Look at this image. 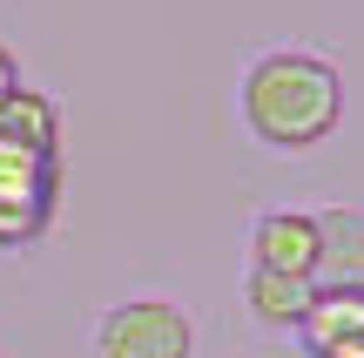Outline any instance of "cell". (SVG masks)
Wrapping results in <instances>:
<instances>
[{"mask_svg":"<svg viewBox=\"0 0 364 358\" xmlns=\"http://www.w3.org/2000/svg\"><path fill=\"white\" fill-rule=\"evenodd\" d=\"M0 135L34 149V156H54V149H61V115H54V102L41 88H14L7 102H0Z\"/></svg>","mask_w":364,"mask_h":358,"instance_id":"cell-8","label":"cell"},{"mask_svg":"<svg viewBox=\"0 0 364 358\" xmlns=\"http://www.w3.org/2000/svg\"><path fill=\"white\" fill-rule=\"evenodd\" d=\"M54 189H61V156H34V149L0 135V251L34 243L48 230Z\"/></svg>","mask_w":364,"mask_h":358,"instance_id":"cell-3","label":"cell"},{"mask_svg":"<svg viewBox=\"0 0 364 358\" xmlns=\"http://www.w3.org/2000/svg\"><path fill=\"white\" fill-rule=\"evenodd\" d=\"M317 278H331V284L364 278V216L358 210H317Z\"/></svg>","mask_w":364,"mask_h":358,"instance_id":"cell-6","label":"cell"},{"mask_svg":"<svg viewBox=\"0 0 364 358\" xmlns=\"http://www.w3.org/2000/svg\"><path fill=\"white\" fill-rule=\"evenodd\" d=\"M243 129L277 156L331 142L344 129V75L311 48H270L243 75Z\"/></svg>","mask_w":364,"mask_h":358,"instance_id":"cell-1","label":"cell"},{"mask_svg":"<svg viewBox=\"0 0 364 358\" xmlns=\"http://www.w3.org/2000/svg\"><path fill=\"white\" fill-rule=\"evenodd\" d=\"M189 352H196V325L169 298H129L95 325V358H189Z\"/></svg>","mask_w":364,"mask_h":358,"instance_id":"cell-2","label":"cell"},{"mask_svg":"<svg viewBox=\"0 0 364 358\" xmlns=\"http://www.w3.org/2000/svg\"><path fill=\"white\" fill-rule=\"evenodd\" d=\"M304 345L324 352L344 345V338H364V284H331V291H311V311H304Z\"/></svg>","mask_w":364,"mask_h":358,"instance_id":"cell-5","label":"cell"},{"mask_svg":"<svg viewBox=\"0 0 364 358\" xmlns=\"http://www.w3.org/2000/svg\"><path fill=\"white\" fill-rule=\"evenodd\" d=\"M14 88H21V68H14V54H7V48H0V102H7V95H14Z\"/></svg>","mask_w":364,"mask_h":358,"instance_id":"cell-9","label":"cell"},{"mask_svg":"<svg viewBox=\"0 0 364 358\" xmlns=\"http://www.w3.org/2000/svg\"><path fill=\"white\" fill-rule=\"evenodd\" d=\"M0 358H7V352H0Z\"/></svg>","mask_w":364,"mask_h":358,"instance_id":"cell-11","label":"cell"},{"mask_svg":"<svg viewBox=\"0 0 364 358\" xmlns=\"http://www.w3.org/2000/svg\"><path fill=\"white\" fill-rule=\"evenodd\" d=\"M311 291H317V284L277 278V270H250V278H243V305H250V318L270 325V332H297L304 311H311Z\"/></svg>","mask_w":364,"mask_h":358,"instance_id":"cell-7","label":"cell"},{"mask_svg":"<svg viewBox=\"0 0 364 358\" xmlns=\"http://www.w3.org/2000/svg\"><path fill=\"white\" fill-rule=\"evenodd\" d=\"M250 270L317 284V216L311 210H263L250 230Z\"/></svg>","mask_w":364,"mask_h":358,"instance_id":"cell-4","label":"cell"},{"mask_svg":"<svg viewBox=\"0 0 364 358\" xmlns=\"http://www.w3.org/2000/svg\"><path fill=\"white\" fill-rule=\"evenodd\" d=\"M311 358H364V338H344V345H324V352H311Z\"/></svg>","mask_w":364,"mask_h":358,"instance_id":"cell-10","label":"cell"}]
</instances>
